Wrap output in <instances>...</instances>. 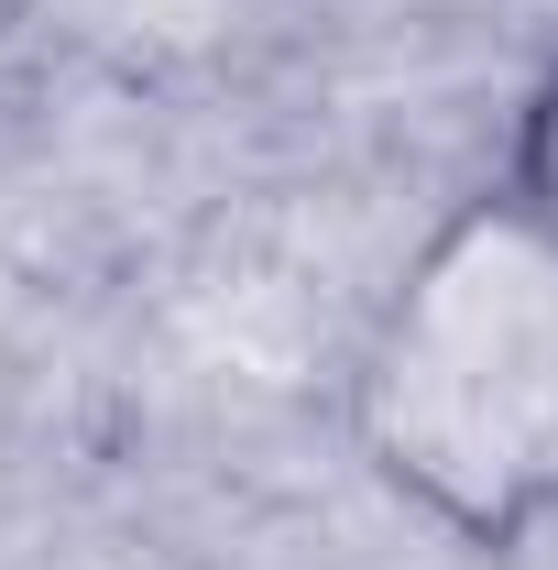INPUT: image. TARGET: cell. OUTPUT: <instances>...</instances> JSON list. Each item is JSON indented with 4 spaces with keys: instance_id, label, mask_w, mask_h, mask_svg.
Segmentation results:
<instances>
[{
    "instance_id": "1",
    "label": "cell",
    "mask_w": 558,
    "mask_h": 570,
    "mask_svg": "<svg viewBox=\"0 0 558 570\" xmlns=\"http://www.w3.org/2000/svg\"><path fill=\"white\" fill-rule=\"evenodd\" d=\"M350 439L460 549H526L558 515V230L515 198L438 219L350 362Z\"/></svg>"
},
{
    "instance_id": "2",
    "label": "cell",
    "mask_w": 558,
    "mask_h": 570,
    "mask_svg": "<svg viewBox=\"0 0 558 570\" xmlns=\"http://www.w3.org/2000/svg\"><path fill=\"white\" fill-rule=\"evenodd\" d=\"M492 198H515V209L558 230V67L526 88V110H515V154H504V187Z\"/></svg>"
}]
</instances>
